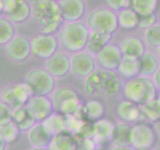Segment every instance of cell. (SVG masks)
Wrapping results in <instances>:
<instances>
[{"label":"cell","mask_w":160,"mask_h":150,"mask_svg":"<svg viewBox=\"0 0 160 150\" xmlns=\"http://www.w3.org/2000/svg\"><path fill=\"white\" fill-rule=\"evenodd\" d=\"M19 131L20 130L12 120L7 123L0 124V139L6 144L12 143L18 138Z\"/></svg>","instance_id":"31"},{"label":"cell","mask_w":160,"mask_h":150,"mask_svg":"<svg viewBox=\"0 0 160 150\" xmlns=\"http://www.w3.org/2000/svg\"><path fill=\"white\" fill-rule=\"evenodd\" d=\"M134 150H135V149H134ZM146 150H150V149H146Z\"/></svg>","instance_id":"48"},{"label":"cell","mask_w":160,"mask_h":150,"mask_svg":"<svg viewBox=\"0 0 160 150\" xmlns=\"http://www.w3.org/2000/svg\"><path fill=\"white\" fill-rule=\"evenodd\" d=\"M97 143L90 136H83L76 138L75 150H96Z\"/></svg>","instance_id":"36"},{"label":"cell","mask_w":160,"mask_h":150,"mask_svg":"<svg viewBox=\"0 0 160 150\" xmlns=\"http://www.w3.org/2000/svg\"><path fill=\"white\" fill-rule=\"evenodd\" d=\"M96 55L98 63L103 67V69L109 70V71H113L114 69H117L123 57L119 47L109 44Z\"/></svg>","instance_id":"14"},{"label":"cell","mask_w":160,"mask_h":150,"mask_svg":"<svg viewBox=\"0 0 160 150\" xmlns=\"http://www.w3.org/2000/svg\"><path fill=\"white\" fill-rule=\"evenodd\" d=\"M41 123L45 127V129H46L52 136H54V135H56L58 133L67 131L65 116H63L62 114H60L58 112L51 113L46 119H44Z\"/></svg>","instance_id":"22"},{"label":"cell","mask_w":160,"mask_h":150,"mask_svg":"<svg viewBox=\"0 0 160 150\" xmlns=\"http://www.w3.org/2000/svg\"><path fill=\"white\" fill-rule=\"evenodd\" d=\"M5 52L13 61H24L31 54L30 41L21 36H14L5 45Z\"/></svg>","instance_id":"11"},{"label":"cell","mask_w":160,"mask_h":150,"mask_svg":"<svg viewBox=\"0 0 160 150\" xmlns=\"http://www.w3.org/2000/svg\"><path fill=\"white\" fill-rule=\"evenodd\" d=\"M113 129L114 125L112 122L102 118L92 123L90 137L96 143H106L108 141H111Z\"/></svg>","instance_id":"16"},{"label":"cell","mask_w":160,"mask_h":150,"mask_svg":"<svg viewBox=\"0 0 160 150\" xmlns=\"http://www.w3.org/2000/svg\"><path fill=\"white\" fill-rule=\"evenodd\" d=\"M12 108L0 100V124L7 123L12 120Z\"/></svg>","instance_id":"37"},{"label":"cell","mask_w":160,"mask_h":150,"mask_svg":"<svg viewBox=\"0 0 160 150\" xmlns=\"http://www.w3.org/2000/svg\"><path fill=\"white\" fill-rule=\"evenodd\" d=\"M17 1L18 0H4L3 1V13L6 14V16L15 9Z\"/></svg>","instance_id":"40"},{"label":"cell","mask_w":160,"mask_h":150,"mask_svg":"<svg viewBox=\"0 0 160 150\" xmlns=\"http://www.w3.org/2000/svg\"><path fill=\"white\" fill-rule=\"evenodd\" d=\"M140 113H141L140 107L129 100H124V101L120 102L117 107L118 116L126 123L135 122L139 118Z\"/></svg>","instance_id":"24"},{"label":"cell","mask_w":160,"mask_h":150,"mask_svg":"<svg viewBox=\"0 0 160 150\" xmlns=\"http://www.w3.org/2000/svg\"><path fill=\"white\" fill-rule=\"evenodd\" d=\"M153 80H154V84H155V86H156L159 90H160V66L159 68L157 69V71L155 72L154 74V76H153Z\"/></svg>","instance_id":"41"},{"label":"cell","mask_w":160,"mask_h":150,"mask_svg":"<svg viewBox=\"0 0 160 150\" xmlns=\"http://www.w3.org/2000/svg\"><path fill=\"white\" fill-rule=\"evenodd\" d=\"M140 110L150 121L157 122L158 120H160V99L155 98L148 103L141 105Z\"/></svg>","instance_id":"32"},{"label":"cell","mask_w":160,"mask_h":150,"mask_svg":"<svg viewBox=\"0 0 160 150\" xmlns=\"http://www.w3.org/2000/svg\"><path fill=\"white\" fill-rule=\"evenodd\" d=\"M76 95H78L77 92L72 88L62 87V88L56 89L54 91V93L52 94V99H51L53 108L54 109L56 108L60 103H61L62 101H64L65 99H67L69 97H72V96H76Z\"/></svg>","instance_id":"34"},{"label":"cell","mask_w":160,"mask_h":150,"mask_svg":"<svg viewBox=\"0 0 160 150\" xmlns=\"http://www.w3.org/2000/svg\"><path fill=\"white\" fill-rule=\"evenodd\" d=\"M111 37H112L111 34H103V33L90 31L85 48L87 49L88 53L90 54L91 53L97 54L105 46H107L109 41L111 40Z\"/></svg>","instance_id":"23"},{"label":"cell","mask_w":160,"mask_h":150,"mask_svg":"<svg viewBox=\"0 0 160 150\" xmlns=\"http://www.w3.org/2000/svg\"><path fill=\"white\" fill-rule=\"evenodd\" d=\"M120 51L123 57L138 59L144 54V44L139 38L127 37L120 43Z\"/></svg>","instance_id":"18"},{"label":"cell","mask_w":160,"mask_h":150,"mask_svg":"<svg viewBox=\"0 0 160 150\" xmlns=\"http://www.w3.org/2000/svg\"><path fill=\"white\" fill-rule=\"evenodd\" d=\"M32 96L33 95L31 90L25 83L10 85V86L3 89L1 94L2 101L12 109L25 106Z\"/></svg>","instance_id":"7"},{"label":"cell","mask_w":160,"mask_h":150,"mask_svg":"<svg viewBox=\"0 0 160 150\" xmlns=\"http://www.w3.org/2000/svg\"><path fill=\"white\" fill-rule=\"evenodd\" d=\"M57 3L63 19L67 22L78 21L85 12V4L81 0H59Z\"/></svg>","instance_id":"15"},{"label":"cell","mask_w":160,"mask_h":150,"mask_svg":"<svg viewBox=\"0 0 160 150\" xmlns=\"http://www.w3.org/2000/svg\"><path fill=\"white\" fill-rule=\"evenodd\" d=\"M31 14V6L23 0H18L17 5L13 11L7 15V19L12 24L13 23H22L29 18Z\"/></svg>","instance_id":"29"},{"label":"cell","mask_w":160,"mask_h":150,"mask_svg":"<svg viewBox=\"0 0 160 150\" xmlns=\"http://www.w3.org/2000/svg\"><path fill=\"white\" fill-rule=\"evenodd\" d=\"M118 26L125 30H133L138 27L139 15L131 8L123 9L119 12L118 16Z\"/></svg>","instance_id":"28"},{"label":"cell","mask_w":160,"mask_h":150,"mask_svg":"<svg viewBox=\"0 0 160 150\" xmlns=\"http://www.w3.org/2000/svg\"><path fill=\"white\" fill-rule=\"evenodd\" d=\"M33 13L42 28L41 33L43 34L53 35L64 21L58 3L53 0H41L35 2Z\"/></svg>","instance_id":"2"},{"label":"cell","mask_w":160,"mask_h":150,"mask_svg":"<svg viewBox=\"0 0 160 150\" xmlns=\"http://www.w3.org/2000/svg\"><path fill=\"white\" fill-rule=\"evenodd\" d=\"M87 25L93 32L112 35L118 28V20L111 10L99 8L90 12L87 18Z\"/></svg>","instance_id":"5"},{"label":"cell","mask_w":160,"mask_h":150,"mask_svg":"<svg viewBox=\"0 0 160 150\" xmlns=\"http://www.w3.org/2000/svg\"><path fill=\"white\" fill-rule=\"evenodd\" d=\"M159 99H160V96H159Z\"/></svg>","instance_id":"49"},{"label":"cell","mask_w":160,"mask_h":150,"mask_svg":"<svg viewBox=\"0 0 160 150\" xmlns=\"http://www.w3.org/2000/svg\"><path fill=\"white\" fill-rule=\"evenodd\" d=\"M95 70V59L88 52L80 51L70 57V71L77 77H87Z\"/></svg>","instance_id":"10"},{"label":"cell","mask_w":160,"mask_h":150,"mask_svg":"<svg viewBox=\"0 0 160 150\" xmlns=\"http://www.w3.org/2000/svg\"><path fill=\"white\" fill-rule=\"evenodd\" d=\"M158 53H159V55H160V46L158 47Z\"/></svg>","instance_id":"47"},{"label":"cell","mask_w":160,"mask_h":150,"mask_svg":"<svg viewBox=\"0 0 160 150\" xmlns=\"http://www.w3.org/2000/svg\"><path fill=\"white\" fill-rule=\"evenodd\" d=\"M89 33V28L84 23L67 22L60 29L59 40L64 48L77 53L86 46Z\"/></svg>","instance_id":"3"},{"label":"cell","mask_w":160,"mask_h":150,"mask_svg":"<svg viewBox=\"0 0 160 150\" xmlns=\"http://www.w3.org/2000/svg\"><path fill=\"white\" fill-rule=\"evenodd\" d=\"M132 126L126 122H119L114 125L111 141L115 147L130 146V134Z\"/></svg>","instance_id":"21"},{"label":"cell","mask_w":160,"mask_h":150,"mask_svg":"<svg viewBox=\"0 0 160 150\" xmlns=\"http://www.w3.org/2000/svg\"><path fill=\"white\" fill-rule=\"evenodd\" d=\"M113 150H134V149L130 148L129 146H125V147H114Z\"/></svg>","instance_id":"42"},{"label":"cell","mask_w":160,"mask_h":150,"mask_svg":"<svg viewBox=\"0 0 160 150\" xmlns=\"http://www.w3.org/2000/svg\"><path fill=\"white\" fill-rule=\"evenodd\" d=\"M37 122H42L52 113L53 105L47 96H33L25 105Z\"/></svg>","instance_id":"12"},{"label":"cell","mask_w":160,"mask_h":150,"mask_svg":"<svg viewBox=\"0 0 160 150\" xmlns=\"http://www.w3.org/2000/svg\"><path fill=\"white\" fill-rule=\"evenodd\" d=\"M30 150H48V149L47 148H36V147H33Z\"/></svg>","instance_id":"46"},{"label":"cell","mask_w":160,"mask_h":150,"mask_svg":"<svg viewBox=\"0 0 160 150\" xmlns=\"http://www.w3.org/2000/svg\"><path fill=\"white\" fill-rule=\"evenodd\" d=\"M27 137L33 147L47 148L53 136L45 129L41 122H38L31 129L28 130Z\"/></svg>","instance_id":"17"},{"label":"cell","mask_w":160,"mask_h":150,"mask_svg":"<svg viewBox=\"0 0 160 150\" xmlns=\"http://www.w3.org/2000/svg\"><path fill=\"white\" fill-rule=\"evenodd\" d=\"M30 46L33 55L41 59H48L56 53L58 41L54 35L40 33L30 40Z\"/></svg>","instance_id":"8"},{"label":"cell","mask_w":160,"mask_h":150,"mask_svg":"<svg viewBox=\"0 0 160 150\" xmlns=\"http://www.w3.org/2000/svg\"><path fill=\"white\" fill-rule=\"evenodd\" d=\"M24 83L31 90L32 95L47 96L55 87V79L45 69H32L26 74Z\"/></svg>","instance_id":"6"},{"label":"cell","mask_w":160,"mask_h":150,"mask_svg":"<svg viewBox=\"0 0 160 150\" xmlns=\"http://www.w3.org/2000/svg\"><path fill=\"white\" fill-rule=\"evenodd\" d=\"M12 121L16 124L20 131H28L37 123L26 106L12 110Z\"/></svg>","instance_id":"19"},{"label":"cell","mask_w":160,"mask_h":150,"mask_svg":"<svg viewBox=\"0 0 160 150\" xmlns=\"http://www.w3.org/2000/svg\"><path fill=\"white\" fill-rule=\"evenodd\" d=\"M156 137L154 130L147 124H136L132 126L130 134V145L135 150H146L151 148Z\"/></svg>","instance_id":"9"},{"label":"cell","mask_w":160,"mask_h":150,"mask_svg":"<svg viewBox=\"0 0 160 150\" xmlns=\"http://www.w3.org/2000/svg\"><path fill=\"white\" fill-rule=\"evenodd\" d=\"M1 13H3V1L0 0V15H1Z\"/></svg>","instance_id":"45"},{"label":"cell","mask_w":160,"mask_h":150,"mask_svg":"<svg viewBox=\"0 0 160 150\" xmlns=\"http://www.w3.org/2000/svg\"><path fill=\"white\" fill-rule=\"evenodd\" d=\"M5 146H6V143H4L1 139H0V150H5Z\"/></svg>","instance_id":"44"},{"label":"cell","mask_w":160,"mask_h":150,"mask_svg":"<svg viewBox=\"0 0 160 150\" xmlns=\"http://www.w3.org/2000/svg\"><path fill=\"white\" fill-rule=\"evenodd\" d=\"M105 113L104 105L98 100H90L85 103L82 108L83 117L90 123H94L102 119Z\"/></svg>","instance_id":"25"},{"label":"cell","mask_w":160,"mask_h":150,"mask_svg":"<svg viewBox=\"0 0 160 150\" xmlns=\"http://www.w3.org/2000/svg\"><path fill=\"white\" fill-rule=\"evenodd\" d=\"M156 23V15L152 14V15H148V16H139V24L138 27L139 28H150L153 25Z\"/></svg>","instance_id":"39"},{"label":"cell","mask_w":160,"mask_h":150,"mask_svg":"<svg viewBox=\"0 0 160 150\" xmlns=\"http://www.w3.org/2000/svg\"><path fill=\"white\" fill-rule=\"evenodd\" d=\"M84 88L90 95L98 94L113 96L120 91V79L113 71L95 69L85 79Z\"/></svg>","instance_id":"1"},{"label":"cell","mask_w":160,"mask_h":150,"mask_svg":"<svg viewBox=\"0 0 160 150\" xmlns=\"http://www.w3.org/2000/svg\"><path fill=\"white\" fill-rule=\"evenodd\" d=\"M145 40L153 47L160 46V25L155 24L145 30Z\"/></svg>","instance_id":"35"},{"label":"cell","mask_w":160,"mask_h":150,"mask_svg":"<svg viewBox=\"0 0 160 150\" xmlns=\"http://www.w3.org/2000/svg\"><path fill=\"white\" fill-rule=\"evenodd\" d=\"M45 70L55 77H62L70 71V58L62 52H56L45 61Z\"/></svg>","instance_id":"13"},{"label":"cell","mask_w":160,"mask_h":150,"mask_svg":"<svg viewBox=\"0 0 160 150\" xmlns=\"http://www.w3.org/2000/svg\"><path fill=\"white\" fill-rule=\"evenodd\" d=\"M118 72L125 78H135L139 74L138 67V59L130 58V57H122L121 62L117 68Z\"/></svg>","instance_id":"30"},{"label":"cell","mask_w":160,"mask_h":150,"mask_svg":"<svg viewBox=\"0 0 160 150\" xmlns=\"http://www.w3.org/2000/svg\"><path fill=\"white\" fill-rule=\"evenodd\" d=\"M158 6V0H131L130 8L133 9L140 17H142L155 14Z\"/></svg>","instance_id":"27"},{"label":"cell","mask_w":160,"mask_h":150,"mask_svg":"<svg viewBox=\"0 0 160 150\" xmlns=\"http://www.w3.org/2000/svg\"><path fill=\"white\" fill-rule=\"evenodd\" d=\"M124 95L129 101L141 106L155 99L156 86L148 77H135L125 84Z\"/></svg>","instance_id":"4"},{"label":"cell","mask_w":160,"mask_h":150,"mask_svg":"<svg viewBox=\"0 0 160 150\" xmlns=\"http://www.w3.org/2000/svg\"><path fill=\"white\" fill-rule=\"evenodd\" d=\"M155 129H156V131L160 134V120H158L157 122H155Z\"/></svg>","instance_id":"43"},{"label":"cell","mask_w":160,"mask_h":150,"mask_svg":"<svg viewBox=\"0 0 160 150\" xmlns=\"http://www.w3.org/2000/svg\"><path fill=\"white\" fill-rule=\"evenodd\" d=\"M76 147V137L69 131L58 133L52 137L47 146L48 150H75Z\"/></svg>","instance_id":"20"},{"label":"cell","mask_w":160,"mask_h":150,"mask_svg":"<svg viewBox=\"0 0 160 150\" xmlns=\"http://www.w3.org/2000/svg\"><path fill=\"white\" fill-rule=\"evenodd\" d=\"M15 36L13 24L7 17L0 16V45H6Z\"/></svg>","instance_id":"33"},{"label":"cell","mask_w":160,"mask_h":150,"mask_svg":"<svg viewBox=\"0 0 160 150\" xmlns=\"http://www.w3.org/2000/svg\"><path fill=\"white\" fill-rule=\"evenodd\" d=\"M107 5L112 10H123L126 8H130L131 0H107Z\"/></svg>","instance_id":"38"},{"label":"cell","mask_w":160,"mask_h":150,"mask_svg":"<svg viewBox=\"0 0 160 150\" xmlns=\"http://www.w3.org/2000/svg\"><path fill=\"white\" fill-rule=\"evenodd\" d=\"M139 74L142 75H154L159 68V62L157 57L152 53L142 54L138 58Z\"/></svg>","instance_id":"26"}]
</instances>
